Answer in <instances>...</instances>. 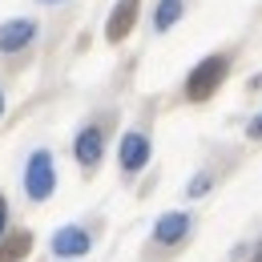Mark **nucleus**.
<instances>
[{"instance_id":"1","label":"nucleus","mask_w":262,"mask_h":262,"mask_svg":"<svg viewBox=\"0 0 262 262\" xmlns=\"http://www.w3.org/2000/svg\"><path fill=\"white\" fill-rule=\"evenodd\" d=\"M226 69H230V61L226 57H206L202 65L190 73V81H186V93L194 101H206L218 85H222V77H226Z\"/></svg>"},{"instance_id":"2","label":"nucleus","mask_w":262,"mask_h":262,"mask_svg":"<svg viewBox=\"0 0 262 262\" xmlns=\"http://www.w3.org/2000/svg\"><path fill=\"white\" fill-rule=\"evenodd\" d=\"M25 190L33 202H45V198L53 194V158L40 149L29 158V169H25Z\"/></svg>"},{"instance_id":"3","label":"nucleus","mask_w":262,"mask_h":262,"mask_svg":"<svg viewBox=\"0 0 262 262\" xmlns=\"http://www.w3.org/2000/svg\"><path fill=\"white\" fill-rule=\"evenodd\" d=\"M53 254H61V258H77V254H89V234L77 226H65L53 234Z\"/></svg>"},{"instance_id":"4","label":"nucleus","mask_w":262,"mask_h":262,"mask_svg":"<svg viewBox=\"0 0 262 262\" xmlns=\"http://www.w3.org/2000/svg\"><path fill=\"white\" fill-rule=\"evenodd\" d=\"M133 20H137V0H121L113 12H109V25H105V36L109 40H125L133 29Z\"/></svg>"},{"instance_id":"5","label":"nucleus","mask_w":262,"mask_h":262,"mask_svg":"<svg viewBox=\"0 0 262 262\" xmlns=\"http://www.w3.org/2000/svg\"><path fill=\"white\" fill-rule=\"evenodd\" d=\"M33 36H36L33 20H8V25L0 29V49H4V53H16V49H25Z\"/></svg>"},{"instance_id":"6","label":"nucleus","mask_w":262,"mask_h":262,"mask_svg":"<svg viewBox=\"0 0 262 262\" xmlns=\"http://www.w3.org/2000/svg\"><path fill=\"white\" fill-rule=\"evenodd\" d=\"M149 162V141L141 137V133H125V141H121V169H141V165Z\"/></svg>"},{"instance_id":"7","label":"nucleus","mask_w":262,"mask_h":262,"mask_svg":"<svg viewBox=\"0 0 262 262\" xmlns=\"http://www.w3.org/2000/svg\"><path fill=\"white\" fill-rule=\"evenodd\" d=\"M101 145H105V141H101V129H93V125H89V129H81V137H77V162L93 169L97 158H101Z\"/></svg>"},{"instance_id":"8","label":"nucleus","mask_w":262,"mask_h":262,"mask_svg":"<svg viewBox=\"0 0 262 262\" xmlns=\"http://www.w3.org/2000/svg\"><path fill=\"white\" fill-rule=\"evenodd\" d=\"M186 230H190V218L186 214H165L158 230H154V238L158 242H178V238H186Z\"/></svg>"},{"instance_id":"9","label":"nucleus","mask_w":262,"mask_h":262,"mask_svg":"<svg viewBox=\"0 0 262 262\" xmlns=\"http://www.w3.org/2000/svg\"><path fill=\"white\" fill-rule=\"evenodd\" d=\"M29 246H33V238L25 234V230H16V234H8L4 242H0V262H20L29 254Z\"/></svg>"},{"instance_id":"10","label":"nucleus","mask_w":262,"mask_h":262,"mask_svg":"<svg viewBox=\"0 0 262 262\" xmlns=\"http://www.w3.org/2000/svg\"><path fill=\"white\" fill-rule=\"evenodd\" d=\"M178 16H182V0H162V4H158V16H154V25L165 33V29H169Z\"/></svg>"},{"instance_id":"11","label":"nucleus","mask_w":262,"mask_h":262,"mask_svg":"<svg viewBox=\"0 0 262 262\" xmlns=\"http://www.w3.org/2000/svg\"><path fill=\"white\" fill-rule=\"evenodd\" d=\"M4 222H8V202L0 198V238H4Z\"/></svg>"},{"instance_id":"12","label":"nucleus","mask_w":262,"mask_h":262,"mask_svg":"<svg viewBox=\"0 0 262 262\" xmlns=\"http://www.w3.org/2000/svg\"><path fill=\"white\" fill-rule=\"evenodd\" d=\"M206 186H210V182H206V178H198V182H194V190H190V194H194V198H202V194H206Z\"/></svg>"},{"instance_id":"13","label":"nucleus","mask_w":262,"mask_h":262,"mask_svg":"<svg viewBox=\"0 0 262 262\" xmlns=\"http://www.w3.org/2000/svg\"><path fill=\"white\" fill-rule=\"evenodd\" d=\"M250 137H262V117H254V125H250Z\"/></svg>"},{"instance_id":"14","label":"nucleus","mask_w":262,"mask_h":262,"mask_svg":"<svg viewBox=\"0 0 262 262\" xmlns=\"http://www.w3.org/2000/svg\"><path fill=\"white\" fill-rule=\"evenodd\" d=\"M0 113H4V97H0Z\"/></svg>"},{"instance_id":"15","label":"nucleus","mask_w":262,"mask_h":262,"mask_svg":"<svg viewBox=\"0 0 262 262\" xmlns=\"http://www.w3.org/2000/svg\"><path fill=\"white\" fill-rule=\"evenodd\" d=\"M258 262H262V250H258Z\"/></svg>"}]
</instances>
